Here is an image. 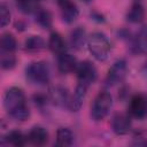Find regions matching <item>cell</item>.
<instances>
[{"label": "cell", "mask_w": 147, "mask_h": 147, "mask_svg": "<svg viewBox=\"0 0 147 147\" xmlns=\"http://www.w3.org/2000/svg\"><path fill=\"white\" fill-rule=\"evenodd\" d=\"M3 106L7 113L16 121H26L30 117V109L25 102L24 92L18 87H10L3 96Z\"/></svg>", "instance_id": "1"}, {"label": "cell", "mask_w": 147, "mask_h": 147, "mask_svg": "<svg viewBox=\"0 0 147 147\" xmlns=\"http://www.w3.org/2000/svg\"><path fill=\"white\" fill-rule=\"evenodd\" d=\"M87 47L90 53L98 61H105L108 59L111 46L107 36L100 31L93 32L87 40Z\"/></svg>", "instance_id": "2"}, {"label": "cell", "mask_w": 147, "mask_h": 147, "mask_svg": "<svg viewBox=\"0 0 147 147\" xmlns=\"http://www.w3.org/2000/svg\"><path fill=\"white\" fill-rule=\"evenodd\" d=\"M25 76L30 83L36 85H44L48 83L51 72L47 63L42 61H37L31 62L25 68Z\"/></svg>", "instance_id": "3"}, {"label": "cell", "mask_w": 147, "mask_h": 147, "mask_svg": "<svg viewBox=\"0 0 147 147\" xmlns=\"http://www.w3.org/2000/svg\"><path fill=\"white\" fill-rule=\"evenodd\" d=\"M111 105H113V98H111L110 93H108L106 91L100 92L95 96V99L92 103L91 117L96 122L102 121L108 115V113L111 108Z\"/></svg>", "instance_id": "4"}, {"label": "cell", "mask_w": 147, "mask_h": 147, "mask_svg": "<svg viewBox=\"0 0 147 147\" xmlns=\"http://www.w3.org/2000/svg\"><path fill=\"white\" fill-rule=\"evenodd\" d=\"M76 72H77V78L79 83H83L87 86H90L91 84H93L98 77V70L95 68V65L91 62V61H83L80 62L77 68H76Z\"/></svg>", "instance_id": "5"}, {"label": "cell", "mask_w": 147, "mask_h": 147, "mask_svg": "<svg viewBox=\"0 0 147 147\" xmlns=\"http://www.w3.org/2000/svg\"><path fill=\"white\" fill-rule=\"evenodd\" d=\"M129 114L137 119H144L147 117V96L144 94L133 95L130 100Z\"/></svg>", "instance_id": "6"}, {"label": "cell", "mask_w": 147, "mask_h": 147, "mask_svg": "<svg viewBox=\"0 0 147 147\" xmlns=\"http://www.w3.org/2000/svg\"><path fill=\"white\" fill-rule=\"evenodd\" d=\"M127 64L124 60H118L116 61L108 70V74H107V83L109 85H116V84H119L122 83L126 75H127Z\"/></svg>", "instance_id": "7"}, {"label": "cell", "mask_w": 147, "mask_h": 147, "mask_svg": "<svg viewBox=\"0 0 147 147\" xmlns=\"http://www.w3.org/2000/svg\"><path fill=\"white\" fill-rule=\"evenodd\" d=\"M61 9V17L67 24L74 23L79 15V9L72 0H57Z\"/></svg>", "instance_id": "8"}, {"label": "cell", "mask_w": 147, "mask_h": 147, "mask_svg": "<svg viewBox=\"0 0 147 147\" xmlns=\"http://www.w3.org/2000/svg\"><path fill=\"white\" fill-rule=\"evenodd\" d=\"M111 129L117 136H124L131 130V118L125 114L116 115L111 121Z\"/></svg>", "instance_id": "9"}, {"label": "cell", "mask_w": 147, "mask_h": 147, "mask_svg": "<svg viewBox=\"0 0 147 147\" xmlns=\"http://www.w3.org/2000/svg\"><path fill=\"white\" fill-rule=\"evenodd\" d=\"M77 60L69 53H62L57 59V69L61 74H69L77 68Z\"/></svg>", "instance_id": "10"}, {"label": "cell", "mask_w": 147, "mask_h": 147, "mask_svg": "<svg viewBox=\"0 0 147 147\" xmlns=\"http://www.w3.org/2000/svg\"><path fill=\"white\" fill-rule=\"evenodd\" d=\"M87 85L83 84V83H78L75 93L72 95V98L69 101V108L71 111H78L84 102V99L86 96V91H87Z\"/></svg>", "instance_id": "11"}, {"label": "cell", "mask_w": 147, "mask_h": 147, "mask_svg": "<svg viewBox=\"0 0 147 147\" xmlns=\"http://www.w3.org/2000/svg\"><path fill=\"white\" fill-rule=\"evenodd\" d=\"M28 140L34 146H44L48 141V132L42 126H33L28 134Z\"/></svg>", "instance_id": "12"}, {"label": "cell", "mask_w": 147, "mask_h": 147, "mask_svg": "<svg viewBox=\"0 0 147 147\" xmlns=\"http://www.w3.org/2000/svg\"><path fill=\"white\" fill-rule=\"evenodd\" d=\"M145 18V9L141 1L136 0L132 2L130 9L126 13V20L131 23H140Z\"/></svg>", "instance_id": "13"}, {"label": "cell", "mask_w": 147, "mask_h": 147, "mask_svg": "<svg viewBox=\"0 0 147 147\" xmlns=\"http://www.w3.org/2000/svg\"><path fill=\"white\" fill-rule=\"evenodd\" d=\"M49 96L52 101L57 105V106H63L64 103L69 105V99H68V90L61 85H55L49 88Z\"/></svg>", "instance_id": "14"}, {"label": "cell", "mask_w": 147, "mask_h": 147, "mask_svg": "<svg viewBox=\"0 0 147 147\" xmlns=\"http://www.w3.org/2000/svg\"><path fill=\"white\" fill-rule=\"evenodd\" d=\"M87 40L88 39L86 38V31L83 26L75 28L70 33V42L75 49H82L87 42Z\"/></svg>", "instance_id": "15"}, {"label": "cell", "mask_w": 147, "mask_h": 147, "mask_svg": "<svg viewBox=\"0 0 147 147\" xmlns=\"http://www.w3.org/2000/svg\"><path fill=\"white\" fill-rule=\"evenodd\" d=\"M48 47L55 54H62L65 52V41L59 32H52L48 39Z\"/></svg>", "instance_id": "16"}, {"label": "cell", "mask_w": 147, "mask_h": 147, "mask_svg": "<svg viewBox=\"0 0 147 147\" xmlns=\"http://www.w3.org/2000/svg\"><path fill=\"white\" fill-rule=\"evenodd\" d=\"M45 48V41L40 36H30L24 41V49L29 53H37Z\"/></svg>", "instance_id": "17"}, {"label": "cell", "mask_w": 147, "mask_h": 147, "mask_svg": "<svg viewBox=\"0 0 147 147\" xmlns=\"http://www.w3.org/2000/svg\"><path fill=\"white\" fill-rule=\"evenodd\" d=\"M74 142V133L68 127H60L56 131V145L67 147L72 145Z\"/></svg>", "instance_id": "18"}, {"label": "cell", "mask_w": 147, "mask_h": 147, "mask_svg": "<svg viewBox=\"0 0 147 147\" xmlns=\"http://www.w3.org/2000/svg\"><path fill=\"white\" fill-rule=\"evenodd\" d=\"M16 6L23 14H32L37 13L39 9L40 0H15Z\"/></svg>", "instance_id": "19"}, {"label": "cell", "mask_w": 147, "mask_h": 147, "mask_svg": "<svg viewBox=\"0 0 147 147\" xmlns=\"http://www.w3.org/2000/svg\"><path fill=\"white\" fill-rule=\"evenodd\" d=\"M0 46H1V51L3 53H13L16 48H17V41H16V38L7 32V33H3L1 36V41H0Z\"/></svg>", "instance_id": "20"}, {"label": "cell", "mask_w": 147, "mask_h": 147, "mask_svg": "<svg viewBox=\"0 0 147 147\" xmlns=\"http://www.w3.org/2000/svg\"><path fill=\"white\" fill-rule=\"evenodd\" d=\"M36 21L44 29H51L53 24L52 14L46 9H38V11L36 13Z\"/></svg>", "instance_id": "21"}, {"label": "cell", "mask_w": 147, "mask_h": 147, "mask_svg": "<svg viewBox=\"0 0 147 147\" xmlns=\"http://www.w3.org/2000/svg\"><path fill=\"white\" fill-rule=\"evenodd\" d=\"M6 140L8 144L13 145V146H24L26 140H28V137H25L21 131L18 130H13L10 131L7 136H6Z\"/></svg>", "instance_id": "22"}, {"label": "cell", "mask_w": 147, "mask_h": 147, "mask_svg": "<svg viewBox=\"0 0 147 147\" xmlns=\"http://www.w3.org/2000/svg\"><path fill=\"white\" fill-rule=\"evenodd\" d=\"M16 64V59L11 53H3L1 56V67L5 70H9L13 69Z\"/></svg>", "instance_id": "23"}, {"label": "cell", "mask_w": 147, "mask_h": 147, "mask_svg": "<svg viewBox=\"0 0 147 147\" xmlns=\"http://www.w3.org/2000/svg\"><path fill=\"white\" fill-rule=\"evenodd\" d=\"M0 21H1V26L5 28L9 24L10 22V11L7 8V6L5 3H1L0 6Z\"/></svg>", "instance_id": "24"}, {"label": "cell", "mask_w": 147, "mask_h": 147, "mask_svg": "<svg viewBox=\"0 0 147 147\" xmlns=\"http://www.w3.org/2000/svg\"><path fill=\"white\" fill-rule=\"evenodd\" d=\"M83 1H84V2H91L92 0H83Z\"/></svg>", "instance_id": "25"}]
</instances>
